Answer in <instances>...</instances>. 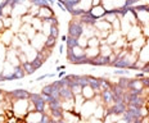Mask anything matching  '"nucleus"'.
I'll return each mask as SVG.
<instances>
[{"label": "nucleus", "instance_id": "nucleus-17", "mask_svg": "<svg viewBox=\"0 0 149 123\" xmlns=\"http://www.w3.org/2000/svg\"><path fill=\"white\" fill-rule=\"evenodd\" d=\"M13 76H14V79H22V78H24V76H26V72H24L23 67L21 66V64H18V66H14Z\"/></svg>", "mask_w": 149, "mask_h": 123}, {"label": "nucleus", "instance_id": "nucleus-12", "mask_svg": "<svg viewBox=\"0 0 149 123\" xmlns=\"http://www.w3.org/2000/svg\"><path fill=\"white\" fill-rule=\"evenodd\" d=\"M89 85L93 87L97 94H100V78L99 77H94L89 75Z\"/></svg>", "mask_w": 149, "mask_h": 123}, {"label": "nucleus", "instance_id": "nucleus-18", "mask_svg": "<svg viewBox=\"0 0 149 123\" xmlns=\"http://www.w3.org/2000/svg\"><path fill=\"white\" fill-rule=\"evenodd\" d=\"M130 81H131V78H129V77L126 76H121L118 78V81H117V85L120 86V87H122L123 90H129V85H130Z\"/></svg>", "mask_w": 149, "mask_h": 123}, {"label": "nucleus", "instance_id": "nucleus-34", "mask_svg": "<svg viewBox=\"0 0 149 123\" xmlns=\"http://www.w3.org/2000/svg\"><path fill=\"white\" fill-rule=\"evenodd\" d=\"M141 81H143V85H144V87L149 88V76L145 75V77H143V78H141Z\"/></svg>", "mask_w": 149, "mask_h": 123}, {"label": "nucleus", "instance_id": "nucleus-19", "mask_svg": "<svg viewBox=\"0 0 149 123\" xmlns=\"http://www.w3.org/2000/svg\"><path fill=\"white\" fill-rule=\"evenodd\" d=\"M100 46V37L97 35L88 39V48H99Z\"/></svg>", "mask_w": 149, "mask_h": 123}, {"label": "nucleus", "instance_id": "nucleus-20", "mask_svg": "<svg viewBox=\"0 0 149 123\" xmlns=\"http://www.w3.org/2000/svg\"><path fill=\"white\" fill-rule=\"evenodd\" d=\"M85 54H86V57H88L89 59H93V58L98 57V55L100 54V50H99V48H86L85 49Z\"/></svg>", "mask_w": 149, "mask_h": 123}, {"label": "nucleus", "instance_id": "nucleus-22", "mask_svg": "<svg viewBox=\"0 0 149 123\" xmlns=\"http://www.w3.org/2000/svg\"><path fill=\"white\" fill-rule=\"evenodd\" d=\"M55 44H57V39L53 37V36H48V37L45 39V42H44V48L45 49H52L55 46Z\"/></svg>", "mask_w": 149, "mask_h": 123}, {"label": "nucleus", "instance_id": "nucleus-40", "mask_svg": "<svg viewBox=\"0 0 149 123\" xmlns=\"http://www.w3.org/2000/svg\"><path fill=\"white\" fill-rule=\"evenodd\" d=\"M66 76V72H59L58 73V77H59V78H62V77H64Z\"/></svg>", "mask_w": 149, "mask_h": 123}, {"label": "nucleus", "instance_id": "nucleus-9", "mask_svg": "<svg viewBox=\"0 0 149 123\" xmlns=\"http://www.w3.org/2000/svg\"><path fill=\"white\" fill-rule=\"evenodd\" d=\"M100 100L102 103L105 104L107 106H109L113 104V94H112V90H103L100 91Z\"/></svg>", "mask_w": 149, "mask_h": 123}, {"label": "nucleus", "instance_id": "nucleus-13", "mask_svg": "<svg viewBox=\"0 0 149 123\" xmlns=\"http://www.w3.org/2000/svg\"><path fill=\"white\" fill-rule=\"evenodd\" d=\"M81 95L85 97L86 100H89V99H94L95 95H97V92L93 90V87L90 85H86V86H84V87H82Z\"/></svg>", "mask_w": 149, "mask_h": 123}, {"label": "nucleus", "instance_id": "nucleus-23", "mask_svg": "<svg viewBox=\"0 0 149 123\" xmlns=\"http://www.w3.org/2000/svg\"><path fill=\"white\" fill-rule=\"evenodd\" d=\"M48 36H53V37L58 39V36H59V27H58V24H49V35Z\"/></svg>", "mask_w": 149, "mask_h": 123}, {"label": "nucleus", "instance_id": "nucleus-28", "mask_svg": "<svg viewBox=\"0 0 149 123\" xmlns=\"http://www.w3.org/2000/svg\"><path fill=\"white\" fill-rule=\"evenodd\" d=\"M1 21H3V26H4V28H10V26H12V18H10V15H4V17L1 18Z\"/></svg>", "mask_w": 149, "mask_h": 123}, {"label": "nucleus", "instance_id": "nucleus-29", "mask_svg": "<svg viewBox=\"0 0 149 123\" xmlns=\"http://www.w3.org/2000/svg\"><path fill=\"white\" fill-rule=\"evenodd\" d=\"M30 1V0H10V3H9V5H10L12 9H14L15 7H18V5L21 4H24V3Z\"/></svg>", "mask_w": 149, "mask_h": 123}, {"label": "nucleus", "instance_id": "nucleus-21", "mask_svg": "<svg viewBox=\"0 0 149 123\" xmlns=\"http://www.w3.org/2000/svg\"><path fill=\"white\" fill-rule=\"evenodd\" d=\"M21 66L23 67V69H24V72H26V75H33V73L36 72L35 67L32 66V63H31L30 60L24 62V63H22V64H21Z\"/></svg>", "mask_w": 149, "mask_h": 123}, {"label": "nucleus", "instance_id": "nucleus-5", "mask_svg": "<svg viewBox=\"0 0 149 123\" xmlns=\"http://www.w3.org/2000/svg\"><path fill=\"white\" fill-rule=\"evenodd\" d=\"M141 35H143L141 33V26L134 24V26H131V28L129 30V32L125 35V37H126V41L130 42V41H132V40L138 39L139 36H141Z\"/></svg>", "mask_w": 149, "mask_h": 123}, {"label": "nucleus", "instance_id": "nucleus-10", "mask_svg": "<svg viewBox=\"0 0 149 123\" xmlns=\"http://www.w3.org/2000/svg\"><path fill=\"white\" fill-rule=\"evenodd\" d=\"M52 15H54V12H53V9H52L50 5H49V7H41V8H39L37 18H40L41 21L48 19V18L52 17Z\"/></svg>", "mask_w": 149, "mask_h": 123}, {"label": "nucleus", "instance_id": "nucleus-41", "mask_svg": "<svg viewBox=\"0 0 149 123\" xmlns=\"http://www.w3.org/2000/svg\"><path fill=\"white\" fill-rule=\"evenodd\" d=\"M62 41L66 42V41H67V36H62Z\"/></svg>", "mask_w": 149, "mask_h": 123}, {"label": "nucleus", "instance_id": "nucleus-39", "mask_svg": "<svg viewBox=\"0 0 149 123\" xmlns=\"http://www.w3.org/2000/svg\"><path fill=\"white\" fill-rule=\"evenodd\" d=\"M66 69V66H61V67H57V72H59V70H64Z\"/></svg>", "mask_w": 149, "mask_h": 123}, {"label": "nucleus", "instance_id": "nucleus-32", "mask_svg": "<svg viewBox=\"0 0 149 123\" xmlns=\"http://www.w3.org/2000/svg\"><path fill=\"white\" fill-rule=\"evenodd\" d=\"M138 1H140V0H125V5L123 7H127V8L134 7L135 4H138Z\"/></svg>", "mask_w": 149, "mask_h": 123}, {"label": "nucleus", "instance_id": "nucleus-1", "mask_svg": "<svg viewBox=\"0 0 149 123\" xmlns=\"http://www.w3.org/2000/svg\"><path fill=\"white\" fill-rule=\"evenodd\" d=\"M86 54H85V49L81 46H74L72 49L67 48V59L68 62H71L72 64H81V62L84 59H86Z\"/></svg>", "mask_w": 149, "mask_h": 123}, {"label": "nucleus", "instance_id": "nucleus-11", "mask_svg": "<svg viewBox=\"0 0 149 123\" xmlns=\"http://www.w3.org/2000/svg\"><path fill=\"white\" fill-rule=\"evenodd\" d=\"M59 94H61V100H72L74 97L72 88L70 86H62L59 88Z\"/></svg>", "mask_w": 149, "mask_h": 123}, {"label": "nucleus", "instance_id": "nucleus-25", "mask_svg": "<svg viewBox=\"0 0 149 123\" xmlns=\"http://www.w3.org/2000/svg\"><path fill=\"white\" fill-rule=\"evenodd\" d=\"M66 44H67L68 49H72V48H74V46L79 45V39H74V37H72V36H67Z\"/></svg>", "mask_w": 149, "mask_h": 123}, {"label": "nucleus", "instance_id": "nucleus-27", "mask_svg": "<svg viewBox=\"0 0 149 123\" xmlns=\"http://www.w3.org/2000/svg\"><path fill=\"white\" fill-rule=\"evenodd\" d=\"M79 85L84 87V86L89 85V75H81L79 76Z\"/></svg>", "mask_w": 149, "mask_h": 123}, {"label": "nucleus", "instance_id": "nucleus-24", "mask_svg": "<svg viewBox=\"0 0 149 123\" xmlns=\"http://www.w3.org/2000/svg\"><path fill=\"white\" fill-rule=\"evenodd\" d=\"M112 85L111 81L108 78H103V77H100V91L103 90H109V88H112Z\"/></svg>", "mask_w": 149, "mask_h": 123}, {"label": "nucleus", "instance_id": "nucleus-16", "mask_svg": "<svg viewBox=\"0 0 149 123\" xmlns=\"http://www.w3.org/2000/svg\"><path fill=\"white\" fill-rule=\"evenodd\" d=\"M99 50H100V54L105 55V57H111V55L113 54V48H112V45L107 44V42L100 44V46H99Z\"/></svg>", "mask_w": 149, "mask_h": 123}, {"label": "nucleus", "instance_id": "nucleus-8", "mask_svg": "<svg viewBox=\"0 0 149 123\" xmlns=\"http://www.w3.org/2000/svg\"><path fill=\"white\" fill-rule=\"evenodd\" d=\"M89 10H90V13H91L95 18H97V19H100V18L104 17L107 9L103 7V4H99V5H93V7L90 8Z\"/></svg>", "mask_w": 149, "mask_h": 123}, {"label": "nucleus", "instance_id": "nucleus-30", "mask_svg": "<svg viewBox=\"0 0 149 123\" xmlns=\"http://www.w3.org/2000/svg\"><path fill=\"white\" fill-rule=\"evenodd\" d=\"M79 46H81V48H84V49H86L88 48V37L86 36H81V37L79 39Z\"/></svg>", "mask_w": 149, "mask_h": 123}, {"label": "nucleus", "instance_id": "nucleus-7", "mask_svg": "<svg viewBox=\"0 0 149 123\" xmlns=\"http://www.w3.org/2000/svg\"><path fill=\"white\" fill-rule=\"evenodd\" d=\"M138 60L141 63H149V39H147L145 45L141 48V50L138 54Z\"/></svg>", "mask_w": 149, "mask_h": 123}, {"label": "nucleus", "instance_id": "nucleus-37", "mask_svg": "<svg viewBox=\"0 0 149 123\" xmlns=\"http://www.w3.org/2000/svg\"><path fill=\"white\" fill-rule=\"evenodd\" d=\"M99 4H102V0H93L91 1V7L93 5H99Z\"/></svg>", "mask_w": 149, "mask_h": 123}, {"label": "nucleus", "instance_id": "nucleus-3", "mask_svg": "<svg viewBox=\"0 0 149 123\" xmlns=\"http://www.w3.org/2000/svg\"><path fill=\"white\" fill-rule=\"evenodd\" d=\"M29 106H30V100L29 99H18L13 104V114L15 115H24L29 113Z\"/></svg>", "mask_w": 149, "mask_h": 123}, {"label": "nucleus", "instance_id": "nucleus-14", "mask_svg": "<svg viewBox=\"0 0 149 123\" xmlns=\"http://www.w3.org/2000/svg\"><path fill=\"white\" fill-rule=\"evenodd\" d=\"M144 85H143L141 78H135L130 81L129 90H138V91H144Z\"/></svg>", "mask_w": 149, "mask_h": 123}, {"label": "nucleus", "instance_id": "nucleus-31", "mask_svg": "<svg viewBox=\"0 0 149 123\" xmlns=\"http://www.w3.org/2000/svg\"><path fill=\"white\" fill-rule=\"evenodd\" d=\"M141 33L145 39H149V24H145V26H141Z\"/></svg>", "mask_w": 149, "mask_h": 123}, {"label": "nucleus", "instance_id": "nucleus-15", "mask_svg": "<svg viewBox=\"0 0 149 123\" xmlns=\"http://www.w3.org/2000/svg\"><path fill=\"white\" fill-rule=\"evenodd\" d=\"M14 39V35H13V31H10L9 28H5V31H3L1 33V41L4 42L5 45H9Z\"/></svg>", "mask_w": 149, "mask_h": 123}, {"label": "nucleus", "instance_id": "nucleus-26", "mask_svg": "<svg viewBox=\"0 0 149 123\" xmlns=\"http://www.w3.org/2000/svg\"><path fill=\"white\" fill-rule=\"evenodd\" d=\"M31 4L32 5H36V7L41 8V7H49L50 5V3H49V0H30Z\"/></svg>", "mask_w": 149, "mask_h": 123}, {"label": "nucleus", "instance_id": "nucleus-42", "mask_svg": "<svg viewBox=\"0 0 149 123\" xmlns=\"http://www.w3.org/2000/svg\"><path fill=\"white\" fill-rule=\"evenodd\" d=\"M1 92H3V91H1V88H0V96H1Z\"/></svg>", "mask_w": 149, "mask_h": 123}, {"label": "nucleus", "instance_id": "nucleus-33", "mask_svg": "<svg viewBox=\"0 0 149 123\" xmlns=\"http://www.w3.org/2000/svg\"><path fill=\"white\" fill-rule=\"evenodd\" d=\"M114 76H127V72L126 69H122V68H117V70L113 72Z\"/></svg>", "mask_w": 149, "mask_h": 123}, {"label": "nucleus", "instance_id": "nucleus-36", "mask_svg": "<svg viewBox=\"0 0 149 123\" xmlns=\"http://www.w3.org/2000/svg\"><path fill=\"white\" fill-rule=\"evenodd\" d=\"M49 75H42V76H40V77H37L36 78V81H42V79H45V78H48Z\"/></svg>", "mask_w": 149, "mask_h": 123}, {"label": "nucleus", "instance_id": "nucleus-35", "mask_svg": "<svg viewBox=\"0 0 149 123\" xmlns=\"http://www.w3.org/2000/svg\"><path fill=\"white\" fill-rule=\"evenodd\" d=\"M143 77H145V73L143 72V70H141V72H139V73H136V75H135V78H143Z\"/></svg>", "mask_w": 149, "mask_h": 123}, {"label": "nucleus", "instance_id": "nucleus-4", "mask_svg": "<svg viewBox=\"0 0 149 123\" xmlns=\"http://www.w3.org/2000/svg\"><path fill=\"white\" fill-rule=\"evenodd\" d=\"M99 105V103H97L94 99H89V100H85L81 106V109H80V113H81L82 117H85V118H90V117H93L94 114L95 109H97V106Z\"/></svg>", "mask_w": 149, "mask_h": 123}, {"label": "nucleus", "instance_id": "nucleus-38", "mask_svg": "<svg viewBox=\"0 0 149 123\" xmlns=\"http://www.w3.org/2000/svg\"><path fill=\"white\" fill-rule=\"evenodd\" d=\"M63 53H64V45L61 44L59 45V54H63Z\"/></svg>", "mask_w": 149, "mask_h": 123}, {"label": "nucleus", "instance_id": "nucleus-6", "mask_svg": "<svg viewBox=\"0 0 149 123\" xmlns=\"http://www.w3.org/2000/svg\"><path fill=\"white\" fill-rule=\"evenodd\" d=\"M30 95L31 92L27 91V90H23V88H15V90L9 92V96L14 100H18V99H30Z\"/></svg>", "mask_w": 149, "mask_h": 123}, {"label": "nucleus", "instance_id": "nucleus-2", "mask_svg": "<svg viewBox=\"0 0 149 123\" xmlns=\"http://www.w3.org/2000/svg\"><path fill=\"white\" fill-rule=\"evenodd\" d=\"M84 30H85V24L79 18L72 19L68 24V36H72L74 39H80L84 35Z\"/></svg>", "mask_w": 149, "mask_h": 123}]
</instances>
